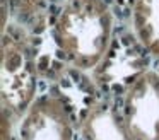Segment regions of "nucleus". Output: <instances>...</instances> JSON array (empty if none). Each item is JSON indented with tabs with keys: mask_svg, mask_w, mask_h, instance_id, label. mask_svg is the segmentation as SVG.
<instances>
[{
	"mask_svg": "<svg viewBox=\"0 0 159 140\" xmlns=\"http://www.w3.org/2000/svg\"><path fill=\"white\" fill-rule=\"evenodd\" d=\"M36 80L26 51L14 41H4L2 50V101L4 108L24 115L33 104Z\"/></svg>",
	"mask_w": 159,
	"mask_h": 140,
	"instance_id": "7ed1b4c3",
	"label": "nucleus"
},
{
	"mask_svg": "<svg viewBox=\"0 0 159 140\" xmlns=\"http://www.w3.org/2000/svg\"><path fill=\"white\" fill-rule=\"evenodd\" d=\"M113 16L104 0H67L57 20V38L77 68L99 65L111 41Z\"/></svg>",
	"mask_w": 159,
	"mask_h": 140,
	"instance_id": "f257e3e1",
	"label": "nucleus"
},
{
	"mask_svg": "<svg viewBox=\"0 0 159 140\" xmlns=\"http://www.w3.org/2000/svg\"><path fill=\"white\" fill-rule=\"evenodd\" d=\"M17 140H72V125L58 97H41L22 115Z\"/></svg>",
	"mask_w": 159,
	"mask_h": 140,
	"instance_id": "20e7f679",
	"label": "nucleus"
},
{
	"mask_svg": "<svg viewBox=\"0 0 159 140\" xmlns=\"http://www.w3.org/2000/svg\"><path fill=\"white\" fill-rule=\"evenodd\" d=\"M82 133L86 140H134L125 121H118L108 106L91 109L82 121Z\"/></svg>",
	"mask_w": 159,
	"mask_h": 140,
	"instance_id": "423d86ee",
	"label": "nucleus"
},
{
	"mask_svg": "<svg viewBox=\"0 0 159 140\" xmlns=\"http://www.w3.org/2000/svg\"><path fill=\"white\" fill-rule=\"evenodd\" d=\"M17 2H19V5L24 7V9H34L39 3V0H17Z\"/></svg>",
	"mask_w": 159,
	"mask_h": 140,
	"instance_id": "0eeeda50",
	"label": "nucleus"
},
{
	"mask_svg": "<svg viewBox=\"0 0 159 140\" xmlns=\"http://www.w3.org/2000/svg\"><path fill=\"white\" fill-rule=\"evenodd\" d=\"M125 125L134 140H159V74L144 72L130 85Z\"/></svg>",
	"mask_w": 159,
	"mask_h": 140,
	"instance_id": "f03ea898",
	"label": "nucleus"
},
{
	"mask_svg": "<svg viewBox=\"0 0 159 140\" xmlns=\"http://www.w3.org/2000/svg\"><path fill=\"white\" fill-rule=\"evenodd\" d=\"M132 27L142 46L159 56V0H134Z\"/></svg>",
	"mask_w": 159,
	"mask_h": 140,
	"instance_id": "39448f33",
	"label": "nucleus"
}]
</instances>
